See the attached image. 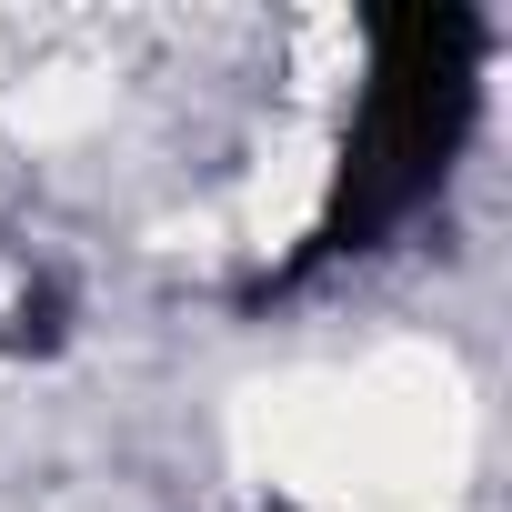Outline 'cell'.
Masks as SVG:
<instances>
[{
  "label": "cell",
  "mask_w": 512,
  "mask_h": 512,
  "mask_svg": "<svg viewBox=\"0 0 512 512\" xmlns=\"http://www.w3.org/2000/svg\"><path fill=\"white\" fill-rule=\"evenodd\" d=\"M482 51H492V21L462 11V0L372 21V71H362V101H352V131H342L332 201L302 231L292 262H272L251 282V302L302 292L332 262H362V251H382L402 221H422L442 201V181L462 171L472 121H482Z\"/></svg>",
  "instance_id": "cell-1"
},
{
  "label": "cell",
  "mask_w": 512,
  "mask_h": 512,
  "mask_svg": "<svg viewBox=\"0 0 512 512\" xmlns=\"http://www.w3.org/2000/svg\"><path fill=\"white\" fill-rule=\"evenodd\" d=\"M0 342H11V352H51L61 342V292H21V312H11Z\"/></svg>",
  "instance_id": "cell-2"
}]
</instances>
